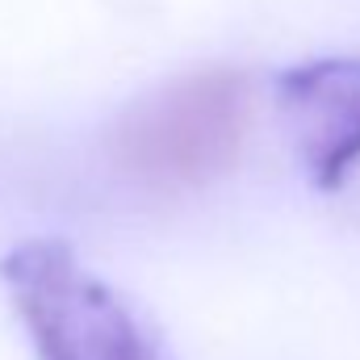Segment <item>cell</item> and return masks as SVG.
Wrapping results in <instances>:
<instances>
[{
  "mask_svg": "<svg viewBox=\"0 0 360 360\" xmlns=\"http://www.w3.org/2000/svg\"><path fill=\"white\" fill-rule=\"evenodd\" d=\"M0 285L38 360H172L160 331L72 243L38 235L0 256Z\"/></svg>",
  "mask_w": 360,
  "mask_h": 360,
  "instance_id": "6da1fadb",
  "label": "cell"
},
{
  "mask_svg": "<svg viewBox=\"0 0 360 360\" xmlns=\"http://www.w3.org/2000/svg\"><path fill=\"white\" fill-rule=\"evenodd\" d=\"M252 130V84L235 68H197L143 92L113 130V160L155 188L222 176Z\"/></svg>",
  "mask_w": 360,
  "mask_h": 360,
  "instance_id": "7a4b0ae2",
  "label": "cell"
},
{
  "mask_svg": "<svg viewBox=\"0 0 360 360\" xmlns=\"http://www.w3.org/2000/svg\"><path fill=\"white\" fill-rule=\"evenodd\" d=\"M276 101L310 184L344 188L360 168V55H319L285 68Z\"/></svg>",
  "mask_w": 360,
  "mask_h": 360,
  "instance_id": "3957f363",
  "label": "cell"
}]
</instances>
